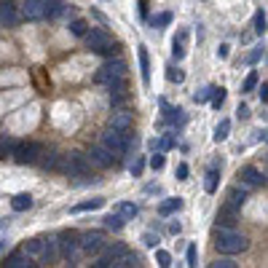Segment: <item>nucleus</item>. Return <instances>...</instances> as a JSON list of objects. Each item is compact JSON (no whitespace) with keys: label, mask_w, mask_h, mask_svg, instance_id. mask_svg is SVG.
Returning a JSON list of instances; mask_svg holds the SVG:
<instances>
[{"label":"nucleus","mask_w":268,"mask_h":268,"mask_svg":"<svg viewBox=\"0 0 268 268\" xmlns=\"http://www.w3.org/2000/svg\"><path fill=\"white\" fill-rule=\"evenodd\" d=\"M215 247L220 255H239V252H244L250 247V239L234 228H220L217 231V239H215Z\"/></svg>","instance_id":"nucleus-1"},{"label":"nucleus","mask_w":268,"mask_h":268,"mask_svg":"<svg viewBox=\"0 0 268 268\" xmlns=\"http://www.w3.org/2000/svg\"><path fill=\"white\" fill-rule=\"evenodd\" d=\"M102 145H105L107 150H113L115 156H121V153H129V150H132L134 137L129 134V129H126V132H121V129L107 126L105 132H102Z\"/></svg>","instance_id":"nucleus-2"},{"label":"nucleus","mask_w":268,"mask_h":268,"mask_svg":"<svg viewBox=\"0 0 268 268\" xmlns=\"http://www.w3.org/2000/svg\"><path fill=\"white\" fill-rule=\"evenodd\" d=\"M56 169L64 172L67 177H89L91 175V164L83 153H70V156H62V161L56 164Z\"/></svg>","instance_id":"nucleus-3"},{"label":"nucleus","mask_w":268,"mask_h":268,"mask_svg":"<svg viewBox=\"0 0 268 268\" xmlns=\"http://www.w3.org/2000/svg\"><path fill=\"white\" fill-rule=\"evenodd\" d=\"M126 62L124 59H110V62H105L102 67L97 70V75H94V81L97 83H102V86H113L115 81H124L126 78Z\"/></svg>","instance_id":"nucleus-4"},{"label":"nucleus","mask_w":268,"mask_h":268,"mask_svg":"<svg viewBox=\"0 0 268 268\" xmlns=\"http://www.w3.org/2000/svg\"><path fill=\"white\" fill-rule=\"evenodd\" d=\"M13 161L19 166H27V164H38V158L43 156V145L38 142H16L11 150Z\"/></svg>","instance_id":"nucleus-5"},{"label":"nucleus","mask_w":268,"mask_h":268,"mask_svg":"<svg viewBox=\"0 0 268 268\" xmlns=\"http://www.w3.org/2000/svg\"><path fill=\"white\" fill-rule=\"evenodd\" d=\"M59 252H62L64 260L75 263L78 255H81V234H78V231H64L59 236Z\"/></svg>","instance_id":"nucleus-6"},{"label":"nucleus","mask_w":268,"mask_h":268,"mask_svg":"<svg viewBox=\"0 0 268 268\" xmlns=\"http://www.w3.org/2000/svg\"><path fill=\"white\" fill-rule=\"evenodd\" d=\"M99 252H102V255L97 258V263H94V266H97V268H110V266H115L121 260V255L126 252V247L115 242V244H102V250H99Z\"/></svg>","instance_id":"nucleus-7"},{"label":"nucleus","mask_w":268,"mask_h":268,"mask_svg":"<svg viewBox=\"0 0 268 268\" xmlns=\"http://www.w3.org/2000/svg\"><path fill=\"white\" fill-rule=\"evenodd\" d=\"M83 40H86V48H91L94 54H102L105 48L113 46V38L105 30H86Z\"/></svg>","instance_id":"nucleus-8"},{"label":"nucleus","mask_w":268,"mask_h":268,"mask_svg":"<svg viewBox=\"0 0 268 268\" xmlns=\"http://www.w3.org/2000/svg\"><path fill=\"white\" fill-rule=\"evenodd\" d=\"M102 244H105L102 231H86V234H81V252L83 255H99Z\"/></svg>","instance_id":"nucleus-9"},{"label":"nucleus","mask_w":268,"mask_h":268,"mask_svg":"<svg viewBox=\"0 0 268 268\" xmlns=\"http://www.w3.org/2000/svg\"><path fill=\"white\" fill-rule=\"evenodd\" d=\"M86 158H89L91 166H99V169H107V166H113V161H115L113 150H107L105 145H91V150L86 153Z\"/></svg>","instance_id":"nucleus-10"},{"label":"nucleus","mask_w":268,"mask_h":268,"mask_svg":"<svg viewBox=\"0 0 268 268\" xmlns=\"http://www.w3.org/2000/svg\"><path fill=\"white\" fill-rule=\"evenodd\" d=\"M19 21H21V11L11 3V0H0V24L16 27Z\"/></svg>","instance_id":"nucleus-11"},{"label":"nucleus","mask_w":268,"mask_h":268,"mask_svg":"<svg viewBox=\"0 0 268 268\" xmlns=\"http://www.w3.org/2000/svg\"><path fill=\"white\" fill-rule=\"evenodd\" d=\"M239 177H242V183H244V185H250V188H260V185H266L263 172L255 169V166H244V169L239 172Z\"/></svg>","instance_id":"nucleus-12"},{"label":"nucleus","mask_w":268,"mask_h":268,"mask_svg":"<svg viewBox=\"0 0 268 268\" xmlns=\"http://www.w3.org/2000/svg\"><path fill=\"white\" fill-rule=\"evenodd\" d=\"M43 3L46 0H24L21 3V19H30V21L43 19Z\"/></svg>","instance_id":"nucleus-13"},{"label":"nucleus","mask_w":268,"mask_h":268,"mask_svg":"<svg viewBox=\"0 0 268 268\" xmlns=\"http://www.w3.org/2000/svg\"><path fill=\"white\" fill-rule=\"evenodd\" d=\"M67 0H46L43 3V16L46 19H59L62 13H67Z\"/></svg>","instance_id":"nucleus-14"},{"label":"nucleus","mask_w":268,"mask_h":268,"mask_svg":"<svg viewBox=\"0 0 268 268\" xmlns=\"http://www.w3.org/2000/svg\"><path fill=\"white\" fill-rule=\"evenodd\" d=\"M217 223H220L223 228H234L236 223H239V209L228 207V204H223V207H220V212H217Z\"/></svg>","instance_id":"nucleus-15"},{"label":"nucleus","mask_w":268,"mask_h":268,"mask_svg":"<svg viewBox=\"0 0 268 268\" xmlns=\"http://www.w3.org/2000/svg\"><path fill=\"white\" fill-rule=\"evenodd\" d=\"M132 124H134V115L129 113V110H115V113L110 115V126H113V129H121V132H126V129H132Z\"/></svg>","instance_id":"nucleus-16"},{"label":"nucleus","mask_w":268,"mask_h":268,"mask_svg":"<svg viewBox=\"0 0 268 268\" xmlns=\"http://www.w3.org/2000/svg\"><path fill=\"white\" fill-rule=\"evenodd\" d=\"M3 266H5V268H32L35 263H32V258L27 255V252H13V255L5 258Z\"/></svg>","instance_id":"nucleus-17"},{"label":"nucleus","mask_w":268,"mask_h":268,"mask_svg":"<svg viewBox=\"0 0 268 268\" xmlns=\"http://www.w3.org/2000/svg\"><path fill=\"white\" fill-rule=\"evenodd\" d=\"M56 255H59V239H56V236H46V239H43V255L40 258L51 263Z\"/></svg>","instance_id":"nucleus-18"},{"label":"nucleus","mask_w":268,"mask_h":268,"mask_svg":"<svg viewBox=\"0 0 268 268\" xmlns=\"http://www.w3.org/2000/svg\"><path fill=\"white\" fill-rule=\"evenodd\" d=\"M220 161H215L212 166H209V172H207V180H204V188H207V193H215L217 191V183H220Z\"/></svg>","instance_id":"nucleus-19"},{"label":"nucleus","mask_w":268,"mask_h":268,"mask_svg":"<svg viewBox=\"0 0 268 268\" xmlns=\"http://www.w3.org/2000/svg\"><path fill=\"white\" fill-rule=\"evenodd\" d=\"M137 56H140V75H142V83H150V56H148V48L140 46Z\"/></svg>","instance_id":"nucleus-20"},{"label":"nucleus","mask_w":268,"mask_h":268,"mask_svg":"<svg viewBox=\"0 0 268 268\" xmlns=\"http://www.w3.org/2000/svg\"><path fill=\"white\" fill-rule=\"evenodd\" d=\"M244 201H247V191H242V188H231V191H228V199H226V204H228V207L242 209V207H244Z\"/></svg>","instance_id":"nucleus-21"},{"label":"nucleus","mask_w":268,"mask_h":268,"mask_svg":"<svg viewBox=\"0 0 268 268\" xmlns=\"http://www.w3.org/2000/svg\"><path fill=\"white\" fill-rule=\"evenodd\" d=\"M115 212L124 217V220H134V217L140 215V207H137L134 201H121V204L115 207Z\"/></svg>","instance_id":"nucleus-22"},{"label":"nucleus","mask_w":268,"mask_h":268,"mask_svg":"<svg viewBox=\"0 0 268 268\" xmlns=\"http://www.w3.org/2000/svg\"><path fill=\"white\" fill-rule=\"evenodd\" d=\"M30 207H32V196H30V193H19V196L11 199V209H13V212H27Z\"/></svg>","instance_id":"nucleus-23"},{"label":"nucleus","mask_w":268,"mask_h":268,"mask_svg":"<svg viewBox=\"0 0 268 268\" xmlns=\"http://www.w3.org/2000/svg\"><path fill=\"white\" fill-rule=\"evenodd\" d=\"M105 207V199L102 196H97V199H91V201H81V204H75L72 207V212H94V209H102Z\"/></svg>","instance_id":"nucleus-24"},{"label":"nucleus","mask_w":268,"mask_h":268,"mask_svg":"<svg viewBox=\"0 0 268 268\" xmlns=\"http://www.w3.org/2000/svg\"><path fill=\"white\" fill-rule=\"evenodd\" d=\"M180 207H183V201H180V199H166V201L158 204V215H161V217H169L172 212H177Z\"/></svg>","instance_id":"nucleus-25"},{"label":"nucleus","mask_w":268,"mask_h":268,"mask_svg":"<svg viewBox=\"0 0 268 268\" xmlns=\"http://www.w3.org/2000/svg\"><path fill=\"white\" fill-rule=\"evenodd\" d=\"M172 148V137H153L150 140V150L153 153H164V150Z\"/></svg>","instance_id":"nucleus-26"},{"label":"nucleus","mask_w":268,"mask_h":268,"mask_svg":"<svg viewBox=\"0 0 268 268\" xmlns=\"http://www.w3.org/2000/svg\"><path fill=\"white\" fill-rule=\"evenodd\" d=\"M134 266H140V258H137L134 252H129V250L121 255L118 263H115V268H134Z\"/></svg>","instance_id":"nucleus-27"},{"label":"nucleus","mask_w":268,"mask_h":268,"mask_svg":"<svg viewBox=\"0 0 268 268\" xmlns=\"http://www.w3.org/2000/svg\"><path fill=\"white\" fill-rule=\"evenodd\" d=\"M105 226H107V228H113V231H121V228L126 226V220H124V217H121V215L113 209V212L105 217Z\"/></svg>","instance_id":"nucleus-28"},{"label":"nucleus","mask_w":268,"mask_h":268,"mask_svg":"<svg viewBox=\"0 0 268 268\" xmlns=\"http://www.w3.org/2000/svg\"><path fill=\"white\" fill-rule=\"evenodd\" d=\"M228 132H231V121H228V118H223L220 124L215 126V134H212V137H215V142H223V140L228 137Z\"/></svg>","instance_id":"nucleus-29"},{"label":"nucleus","mask_w":268,"mask_h":268,"mask_svg":"<svg viewBox=\"0 0 268 268\" xmlns=\"http://www.w3.org/2000/svg\"><path fill=\"white\" fill-rule=\"evenodd\" d=\"M24 252L30 258H40L43 255V239H30V242H27V247H24Z\"/></svg>","instance_id":"nucleus-30"},{"label":"nucleus","mask_w":268,"mask_h":268,"mask_svg":"<svg viewBox=\"0 0 268 268\" xmlns=\"http://www.w3.org/2000/svg\"><path fill=\"white\" fill-rule=\"evenodd\" d=\"M258 81H260V75H258V70H252L247 78H244V83H242V91L247 94V91H255V86H258Z\"/></svg>","instance_id":"nucleus-31"},{"label":"nucleus","mask_w":268,"mask_h":268,"mask_svg":"<svg viewBox=\"0 0 268 268\" xmlns=\"http://www.w3.org/2000/svg\"><path fill=\"white\" fill-rule=\"evenodd\" d=\"M209 99H212V107H215V110H220L223 102H226V89H223V86L217 89V86H215V89H212V97H209Z\"/></svg>","instance_id":"nucleus-32"},{"label":"nucleus","mask_w":268,"mask_h":268,"mask_svg":"<svg viewBox=\"0 0 268 268\" xmlns=\"http://www.w3.org/2000/svg\"><path fill=\"white\" fill-rule=\"evenodd\" d=\"M43 156H46V158H38L43 169H56V164H59V156H56V153H46V150H43Z\"/></svg>","instance_id":"nucleus-33"},{"label":"nucleus","mask_w":268,"mask_h":268,"mask_svg":"<svg viewBox=\"0 0 268 268\" xmlns=\"http://www.w3.org/2000/svg\"><path fill=\"white\" fill-rule=\"evenodd\" d=\"M166 81H169V83H183L185 81V72L180 70V67H169V70H166Z\"/></svg>","instance_id":"nucleus-34"},{"label":"nucleus","mask_w":268,"mask_h":268,"mask_svg":"<svg viewBox=\"0 0 268 268\" xmlns=\"http://www.w3.org/2000/svg\"><path fill=\"white\" fill-rule=\"evenodd\" d=\"M86 30H89V24H86L83 19H75V21L70 24V32H72V35H78V38H83Z\"/></svg>","instance_id":"nucleus-35"},{"label":"nucleus","mask_w":268,"mask_h":268,"mask_svg":"<svg viewBox=\"0 0 268 268\" xmlns=\"http://www.w3.org/2000/svg\"><path fill=\"white\" fill-rule=\"evenodd\" d=\"M266 24H268L266 11H258V13H255V32H258V35H263V32H266Z\"/></svg>","instance_id":"nucleus-36"},{"label":"nucleus","mask_w":268,"mask_h":268,"mask_svg":"<svg viewBox=\"0 0 268 268\" xmlns=\"http://www.w3.org/2000/svg\"><path fill=\"white\" fill-rule=\"evenodd\" d=\"M11 150H13V142L8 140V137H0V158L11 156Z\"/></svg>","instance_id":"nucleus-37"},{"label":"nucleus","mask_w":268,"mask_h":268,"mask_svg":"<svg viewBox=\"0 0 268 268\" xmlns=\"http://www.w3.org/2000/svg\"><path fill=\"white\" fill-rule=\"evenodd\" d=\"M156 260H158V266H161V268H169L172 266V255L166 250H158L156 252Z\"/></svg>","instance_id":"nucleus-38"},{"label":"nucleus","mask_w":268,"mask_h":268,"mask_svg":"<svg viewBox=\"0 0 268 268\" xmlns=\"http://www.w3.org/2000/svg\"><path fill=\"white\" fill-rule=\"evenodd\" d=\"M169 21H172V13L166 11V13H158V16H156L153 21H150V24H153V27H166Z\"/></svg>","instance_id":"nucleus-39"},{"label":"nucleus","mask_w":268,"mask_h":268,"mask_svg":"<svg viewBox=\"0 0 268 268\" xmlns=\"http://www.w3.org/2000/svg\"><path fill=\"white\" fill-rule=\"evenodd\" d=\"M142 244H145V247H150V250H153V247H158V236L148 231V234H142Z\"/></svg>","instance_id":"nucleus-40"},{"label":"nucleus","mask_w":268,"mask_h":268,"mask_svg":"<svg viewBox=\"0 0 268 268\" xmlns=\"http://www.w3.org/2000/svg\"><path fill=\"white\" fill-rule=\"evenodd\" d=\"M212 268H236V263L231 258H220V260H215V263H209Z\"/></svg>","instance_id":"nucleus-41"},{"label":"nucleus","mask_w":268,"mask_h":268,"mask_svg":"<svg viewBox=\"0 0 268 268\" xmlns=\"http://www.w3.org/2000/svg\"><path fill=\"white\" fill-rule=\"evenodd\" d=\"M164 153H153V158H150V166H153V169L158 172V169H164Z\"/></svg>","instance_id":"nucleus-42"},{"label":"nucleus","mask_w":268,"mask_h":268,"mask_svg":"<svg viewBox=\"0 0 268 268\" xmlns=\"http://www.w3.org/2000/svg\"><path fill=\"white\" fill-rule=\"evenodd\" d=\"M258 83H260V81H258ZM255 89H258V94H260V102L266 105V102H268V83L263 81V83H260V86H255Z\"/></svg>","instance_id":"nucleus-43"},{"label":"nucleus","mask_w":268,"mask_h":268,"mask_svg":"<svg viewBox=\"0 0 268 268\" xmlns=\"http://www.w3.org/2000/svg\"><path fill=\"white\" fill-rule=\"evenodd\" d=\"M142 169H145V158H137V161L132 164V175H134V177H140V175H142Z\"/></svg>","instance_id":"nucleus-44"},{"label":"nucleus","mask_w":268,"mask_h":268,"mask_svg":"<svg viewBox=\"0 0 268 268\" xmlns=\"http://www.w3.org/2000/svg\"><path fill=\"white\" fill-rule=\"evenodd\" d=\"M172 56H175L177 62L185 56V48H183V43H177V40H175V48H172Z\"/></svg>","instance_id":"nucleus-45"},{"label":"nucleus","mask_w":268,"mask_h":268,"mask_svg":"<svg viewBox=\"0 0 268 268\" xmlns=\"http://www.w3.org/2000/svg\"><path fill=\"white\" fill-rule=\"evenodd\" d=\"M212 89H215V86H209V89H204V91H199V94H196V102H207V99L212 97Z\"/></svg>","instance_id":"nucleus-46"},{"label":"nucleus","mask_w":268,"mask_h":268,"mask_svg":"<svg viewBox=\"0 0 268 268\" xmlns=\"http://www.w3.org/2000/svg\"><path fill=\"white\" fill-rule=\"evenodd\" d=\"M188 266H196V244H191V247H188Z\"/></svg>","instance_id":"nucleus-47"},{"label":"nucleus","mask_w":268,"mask_h":268,"mask_svg":"<svg viewBox=\"0 0 268 268\" xmlns=\"http://www.w3.org/2000/svg\"><path fill=\"white\" fill-rule=\"evenodd\" d=\"M177 180H188V164H177Z\"/></svg>","instance_id":"nucleus-48"},{"label":"nucleus","mask_w":268,"mask_h":268,"mask_svg":"<svg viewBox=\"0 0 268 268\" xmlns=\"http://www.w3.org/2000/svg\"><path fill=\"white\" fill-rule=\"evenodd\" d=\"M236 113H239V118H250V107L247 105H239Z\"/></svg>","instance_id":"nucleus-49"},{"label":"nucleus","mask_w":268,"mask_h":268,"mask_svg":"<svg viewBox=\"0 0 268 268\" xmlns=\"http://www.w3.org/2000/svg\"><path fill=\"white\" fill-rule=\"evenodd\" d=\"M260 56H263V48H258V51H252V54H250V62H258Z\"/></svg>","instance_id":"nucleus-50"},{"label":"nucleus","mask_w":268,"mask_h":268,"mask_svg":"<svg viewBox=\"0 0 268 268\" xmlns=\"http://www.w3.org/2000/svg\"><path fill=\"white\" fill-rule=\"evenodd\" d=\"M140 13H142V16H148V0H140Z\"/></svg>","instance_id":"nucleus-51"},{"label":"nucleus","mask_w":268,"mask_h":268,"mask_svg":"<svg viewBox=\"0 0 268 268\" xmlns=\"http://www.w3.org/2000/svg\"><path fill=\"white\" fill-rule=\"evenodd\" d=\"M169 231H172V234H180V231H183V226H180V223H172Z\"/></svg>","instance_id":"nucleus-52"},{"label":"nucleus","mask_w":268,"mask_h":268,"mask_svg":"<svg viewBox=\"0 0 268 268\" xmlns=\"http://www.w3.org/2000/svg\"><path fill=\"white\" fill-rule=\"evenodd\" d=\"M217 56H228V46H220V48H217Z\"/></svg>","instance_id":"nucleus-53"},{"label":"nucleus","mask_w":268,"mask_h":268,"mask_svg":"<svg viewBox=\"0 0 268 268\" xmlns=\"http://www.w3.org/2000/svg\"><path fill=\"white\" fill-rule=\"evenodd\" d=\"M5 226H8V220H5V217H0V231H3Z\"/></svg>","instance_id":"nucleus-54"},{"label":"nucleus","mask_w":268,"mask_h":268,"mask_svg":"<svg viewBox=\"0 0 268 268\" xmlns=\"http://www.w3.org/2000/svg\"><path fill=\"white\" fill-rule=\"evenodd\" d=\"M5 250V242H0V252H3Z\"/></svg>","instance_id":"nucleus-55"}]
</instances>
